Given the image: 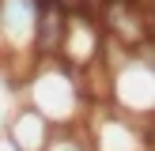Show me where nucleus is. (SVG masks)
<instances>
[{"mask_svg": "<svg viewBox=\"0 0 155 151\" xmlns=\"http://www.w3.org/2000/svg\"><path fill=\"white\" fill-rule=\"evenodd\" d=\"M19 91H27V106L38 110L49 125H72L87 102L83 76L61 57H38Z\"/></svg>", "mask_w": 155, "mask_h": 151, "instance_id": "f257e3e1", "label": "nucleus"}, {"mask_svg": "<svg viewBox=\"0 0 155 151\" xmlns=\"http://www.w3.org/2000/svg\"><path fill=\"white\" fill-rule=\"evenodd\" d=\"M102 42H106V30H102V23H98L95 11H68L57 57L64 64H72L76 72H83V68H91L102 57Z\"/></svg>", "mask_w": 155, "mask_h": 151, "instance_id": "f03ea898", "label": "nucleus"}, {"mask_svg": "<svg viewBox=\"0 0 155 151\" xmlns=\"http://www.w3.org/2000/svg\"><path fill=\"white\" fill-rule=\"evenodd\" d=\"M38 0H0V53L34 57Z\"/></svg>", "mask_w": 155, "mask_h": 151, "instance_id": "7ed1b4c3", "label": "nucleus"}, {"mask_svg": "<svg viewBox=\"0 0 155 151\" xmlns=\"http://www.w3.org/2000/svg\"><path fill=\"white\" fill-rule=\"evenodd\" d=\"M4 136L15 143V151H45V143H49V136H53V125L38 110H30V106L23 102L19 110L12 113Z\"/></svg>", "mask_w": 155, "mask_h": 151, "instance_id": "20e7f679", "label": "nucleus"}, {"mask_svg": "<svg viewBox=\"0 0 155 151\" xmlns=\"http://www.w3.org/2000/svg\"><path fill=\"white\" fill-rule=\"evenodd\" d=\"M19 79H15L12 68H0V132L8 128V121H12V113L19 110Z\"/></svg>", "mask_w": 155, "mask_h": 151, "instance_id": "39448f33", "label": "nucleus"}, {"mask_svg": "<svg viewBox=\"0 0 155 151\" xmlns=\"http://www.w3.org/2000/svg\"><path fill=\"white\" fill-rule=\"evenodd\" d=\"M45 151H91V143L83 140L76 128H61V132H53L49 136V143H45Z\"/></svg>", "mask_w": 155, "mask_h": 151, "instance_id": "423d86ee", "label": "nucleus"}, {"mask_svg": "<svg viewBox=\"0 0 155 151\" xmlns=\"http://www.w3.org/2000/svg\"><path fill=\"white\" fill-rule=\"evenodd\" d=\"M0 151H15V143H12V140H8V136H4V132H0Z\"/></svg>", "mask_w": 155, "mask_h": 151, "instance_id": "0eeeda50", "label": "nucleus"}]
</instances>
